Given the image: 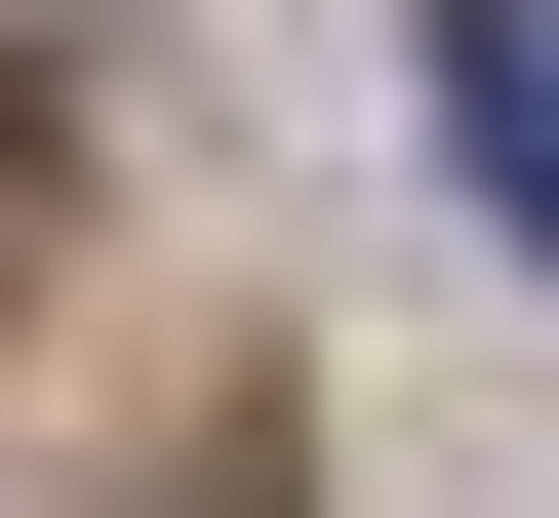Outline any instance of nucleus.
<instances>
[{
  "label": "nucleus",
  "mask_w": 559,
  "mask_h": 518,
  "mask_svg": "<svg viewBox=\"0 0 559 518\" xmlns=\"http://www.w3.org/2000/svg\"><path fill=\"white\" fill-rule=\"evenodd\" d=\"M440 120H479V200L559 240V0H440Z\"/></svg>",
  "instance_id": "obj_1"
}]
</instances>
